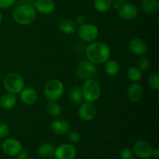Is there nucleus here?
Here are the masks:
<instances>
[{
	"instance_id": "f704fd0d",
	"label": "nucleus",
	"mask_w": 159,
	"mask_h": 159,
	"mask_svg": "<svg viewBox=\"0 0 159 159\" xmlns=\"http://www.w3.org/2000/svg\"><path fill=\"white\" fill-rule=\"evenodd\" d=\"M121 4H122V3L119 2L117 1H115V0L113 2H112V6H113L114 9H118L120 7Z\"/></svg>"
},
{
	"instance_id": "cd10ccee",
	"label": "nucleus",
	"mask_w": 159,
	"mask_h": 159,
	"mask_svg": "<svg viewBox=\"0 0 159 159\" xmlns=\"http://www.w3.org/2000/svg\"><path fill=\"white\" fill-rule=\"evenodd\" d=\"M148 85L152 89L158 91L159 89V75L158 72H153L151 74L148 79Z\"/></svg>"
},
{
	"instance_id": "9b49d317",
	"label": "nucleus",
	"mask_w": 159,
	"mask_h": 159,
	"mask_svg": "<svg viewBox=\"0 0 159 159\" xmlns=\"http://www.w3.org/2000/svg\"><path fill=\"white\" fill-rule=\"evenodd\" d=\"M97 110L92 102H87L81 103L79 107V115L85 121H91L96 116Z\"/></svg>"
},
{
	"instance_id": "a878e982",
	"label": "nucleus",
	"mask_w": 159,
	"mask_h": 159,
	"mask_svg": "<svg viewBox=\"0 0 159 159\" xmlns=\"http://www.w3.org/2000/svg\"><path fill=\"white\" fill-rule=\"evenodd\" d=\"M127 77L133 82H138L141 79L142 73L137 67H130L127 71Z\"/></svg>"
},
{
	"instance_id": "aec40b11",
	"label": "nucleus",
	"mask_w": 159,
	"mask_h": 159,
	"mask_svg": "<svg viewBox=\"0 0 159 159\" xmlns=\"http://www.w3.org/2000/svg\"><path fill=\"white\" fill-rule=\"evenodd\" d=\"M59 30L65 34H71L77 30V25L75 21L71 20H63L60 22L58 25Z\"/></svg>"
},
{
	"instance_id": "9d476101",
	"label": "nucleus",
	"mask_w": 159,
	"mask_h": 159,
	"mask_svg": "<svg viewBox=\"0 0 159 159\" xmlns=\"http://www.w3.org/2000/svg\"><path fill=\"white\" fill-rule=\"evenodd\" d=\"M153 147L150 143L145 141H138L134 144L133 152L141 158H149L152 156Z\"/></svg>"
},
{
	"instance_id": "f8f14e48",
	"label": "nucleus",
	"mask_w": 159,
	"mask_h": 159,
	"mask_svg": "<svg viewBox=\"0 0 159 159\" xmlns=\"http://www.w3.org/2000/svg\"><path fill=\"white\" fill-rule=\"evenodd\" d=\"M118 15L121 19L125 20H133L138 16V8L132 3L121 4L120 7L117 9Z\"/></svg>"
},
{
	"instance_id": "bb28decb",
	"label": "nucleus",
	"mask_w": 159,
	"mask_h": 159,
	"mask_svg": "<svg viewBox=\"0 0 159 159\" xmlns=\"http://www.w3.org/2000/svg\"><path fill=\"white\" fill-rule=\"evenodd\" d=\"M137 68L141 71V72H145L148 71L150 69L151 64L149 61L148 58H147L144 56H140V57L138 58V61H137Z\"/></svg>"
},
{
	"instance_id": "f03ea898",
	"label": "nucleus",
	"mask_w": 159,
	"mask_h": 159,
	"mask_svg": "<svg viewBox=\"0 0 159 159\" xmlns=\"http://www.w3.org/2000/svg\"><path fill=\"white\" fill-rule=\"evenodd\" d=\"M12 16L17 23L26 26L31 24L35 20L36 10L31 5H22L16 8Z\"/></svg>"
},
{
	"instance_id": "c9c22d12",
	"label": "nucleus",
	"mask_w": 159,
	"mask_h": 159,
	"mask_svg": "<svg viewBox=\"0 0 159 159\" xmlns=\"http://www.w3.org/2000/svg\"><path fill=\"white\" fill-rule=\"evenodd\" d=\"M152 155L155 157V158H159V148H153V152H152Z\"/></svg>"
},
{
	"instance_id": "0eeeda50",
	"label": "nucleus",
	"mask_w": 159,
	"mask_h": 159,
	"mask_svg": "<svg viewBox=\"0 0 159 159\" xmlns=\"http://www.w3.org/2000/svg\"><path fill=\"white\" fill-rule=\"evenodd\" d=\"M99 35V30L96 26L92 23H84L78 30V36L85 42L94 41Z\"/></svg>"
},
{
	"instance_id": "c756f323",
	"label": "nucleus",
	"mask_w": 159,
	"mask_h": 159,
	"mask_svg": "<svg viewBox=\"0 0 159 159\" xmlns=\"http://www.w3.org/2000/svg\"><path fill=\"white\" fill-rule=\"evenodd\" d=\"M68 140L71 143H77L80 141V134L76 130H71L68 132Z\"/></svg>"
},
{
	"instance_id": "4468645a",
	"label": "nucleus",
	"mask_w": 159,
	"mask_h": 159,
	"mask_svg": "<svg viewBox=\"0 0 159 159\" xmlns=\"http://www.w3.org/2000/svg\"><path fill=\"white\" fill-rule=\"evenodd\" d=\"M20 100L24 104L28 106L34 105L38 99V93L34 88L28 87L25 88L20 92Z\"/></svg>"
},
{
	"instance_id": "a211bd4d",
	"label": "nucleus",
	"mask_w": 159,
	"mask_h": 159,
	"mask_svg": "<svg viewBox=\"0 0 159 159\" xmlns=\"http://www.w3.org/2000/svg\"><path fill=\"white\" fill-rule=\"evenodd\" d=\"M16 95L12 93H7L6 94L2 95L0 99V105L5 110H11L14 108L16 105Z\"/></svg>"
},
{
	"instance_id": "39448f33",
	"label": "nucleus",
	"mask_w": 159,
	"mask_h": 159,
	"mask_svg": "<svg viewBox=\"0 0 159 159\" xmlns=\"http://www.w3.org/2000/svg\"><path fill=\"white\" fill-rule=\"evenodd\" d=\"M82 91L83 99L89 102H95L101 96V86L94 79L85 80L82 87Z\"/></svg>"
},
{
	"instance_id": "4be33fe9",
	"label": "nucleus",
	"mask_w": 159,
	"mask_h": 159,
	"mask_svg": "<svg viewBox=\"0 0 159 159\" xmlns=\"http://www.w3.org/2000/svg\"><path fill=\"white\" fill-rule=\"evenodd\" d=\"M104 64H105V66H104L105 71L108 75L116 76L119 74L120 67V65L116 61L110 60L109 59Z\"/></svg>"
},
{
	"instance_id": "5701e85b",
	"label": "nucleus",
	"mask_w": 159,
	"mask_h": 159,
	"mask_svg": "<svg viewBox=\"0 0 159 159\" xmlns=\"http://www.w3.org/2000/svg\"><path fill=\"white\" fill-rule=\"evenodd\" d=\"M69 99L75 105H80L83 100L82 88L79 86H75L70 91Z\"/></svg>"
},
{
	"instance_id": "b1692460",
	"label": "nucleus",
	"mask_w": 159,
	"mask_h": 159,
	"mask_svg": "<svg viewBox=\"0 0 159 159\" xmlns=\"http://www.w3.org/2000/svg\"><path fill=\"white\" fill-rule=\"evenodd\" d=\"M47 111L49 115L52 117H57L61 114V107L56 101L54 102H49L47 107Z\"/></svg>"
},
{
	"instance_id": "7ed1b4c3",
	"label": "nucleus",
	"mask_w": 159,
	"mask_h": 159,
	"mask_svg": "<svg viewBox=\"0 0 159 159\" xmlns=\"http://www.w3.org/2000/svg\"><path fill=\"white\" fill-rule=\"evenodd\" d=\"M25 82L23 78L20 74L16 72L9 73L3 79V86L9 93L16 95L24 89Z\"/></svg>"
},
{
	"instance_id": "2f4dec72",
	"label": "nucleus",
	"mask_w": 159,
	"mask_h": 159,
	"mask_svg": "<svg viewBox=\"0 0 159 159\" xmlns=\"http://www.w3.org/2000/svg\"><path fill=\"white\" fill-rule=\"evenodd\" d=\"M16 1V0H0V8L1 9H7V8L14 5Z\"/></svg>"
},
{
	"instance_id": "2eb2a0df",
	"label": "nucleus",
	"mask_w": 159,
	"mask_h": 159,
	"mask_svg": "<svg viewBox=\"0 0 159 159\" xmlns=\"http://www.w3.org/2000/svg\"><path fill=\"white\" fill-rule=\"evenodd\" d=\"M33 6L36 11L44 15L52 13L55 9V3L53 0H37Z\"/></svg>"
},
{
	"instance_id": "423d86ee",
	"label": "nucleus",
	"mask_w": 159,
	"mask_h": 159,
	"mask_svg": "<svg viewBox=\"0 0 159 159\" xmlns=\"http://www.w3.org/2000/svg\"><path fill=\"white\" fill-rule=\"evenodd\" d=\"M76 74L81 79H94L97 74L96 65L88 60L82 61L76 67Z\"/></svg>"
},
{
	"instance_id": "393cba45",
	"label": "nucleus",
	"mask_w": 159,
	"mask_h": 159,
	"mask_svg": "<svg viewBox=\"0 0 159 159\" xmlns=\"http://www.w3.org/2000/svg\"><path fill=\"white\" fill-rule=\"evenodd\" d=\"M112 2V0H94V7L100 12H107L111 8Z\"/></svg>"
},
{
	"instance_id": "f257e3e1",
	"label": "nucleus",
	"mask_w": 159,
	"mask_h": 159,
	"mask_svg": "<svg viewBox=\"0 0 159 159\" xmlns=\"http://www.w3.org/2000/svg\"><path fill=\"white\" fill-rule=\"evenodd\" d=\"M87 60L95 65H102L110 59V49L107 43L101 41L91 42L85 49Z\"/></svg>"
},
{
	"instance_id": "412c9836",
	"label": "nucleus",
	"mask_w": 159,
	"mask_h": 159,
	"mask_svg": "<svg viewBox=\"0 0 159 159\" xmlns=\"http://www.w3.org/2000/svg\"><path fill=\"white\" fill-rule=\"evenodd\" d=\"M55 148L49 143H44L38 148V154L43 158H51L54 156Z\"/></svg>"
},
{
	"instance_id": "473e14b6",
	"label": "nucleus",
	"mask_w": 159,
	"mask_h": 159,
	"mask_svg": "<svg viewBox=\"0 0 159 159\" xmlns=\"http://www.w3.org/2000/svg\"><path fill=\"white\" fill-rule=\"evenodd\" d=\"M16 159H30L29 154L26 151L23 150L22 149L20 152H19L18 155H16Z\"/></svg>"
},
{
	"instance_id": "20e7f679",
	"label": "nucleus",
	"mask_w": 159,
	"mask_h": 159,
	"mask_svg": "<svg viewBox=\"0 0 159 159\" xmlns=\"http://www.w3.org/2000/svg\"><path fill=\"white\" fill-rule=\"evenodd\" d=\"M65 91L64 84L58 79H51L45 85L43 94L47 100L54 102L60 99Z\"/></svg>"
},
{
	"instance_id": "f3484780",
	"label": "nucleus",
	"mask_w": 159,
	"mask_h": 159,
	"mask_svg": "<svg viewBox=\"0 0 159 159\" xmlns=\"http://www.w3.org/2000/svg\"><path fill=\"white\" fill-rule=\"evenodd\" d=\"M129 48L133 54L138 56H144L147 52V44L141 38H133L129 42Z\"/></svg>"
},
{
	"instance_id": "e433bc0d",
	"label": "nucleus",
	"mask_w": 159,
	"mask_h": 159,
	"mask_svg": "<svg viewBox=\"0 0 159 159\" xmlns=\"http://www.w3.org/2000/svg\"><path fill=\"white\" fill-rule=\"evenodd\" d=\"M2 22V13L0 12V25H1Z\"/></svg>"
},
{
	"instance_id": "7c9ffc66",
	"label": "nucleus",
	"mask_w": 159,
	"mask_h": 159,
	"mask_svg": "<svg viewBox=\"0 0 159 159\" xmlns=\"http://www.w3.org/2000/svg\"><path fill=\"white\" fill-rule=\"evenodd\" d=\"M9 132H10V127L8 124H0V138H4L7 137L9 135Z\"/></svg>"
},
{
	"instance_id": "6ab92c4d",
	"label": "nucleus",
	"mask_w": 159,
	"mask_h": 159,
	"mask_svg": "<svg viewBox=\"0 0 159 159\" xmlns=\"http://www.w3.org/2000/svg\"><path fill=\"white\" fill-rule=\"evenodd\" d=\"M141 6L146 13L155 14L159 10L158 0H141Z\"/></svg>"
},
{
	"instance_id": "1a4fd4ad",
	"label": "nucleus",
	"mask_w": 159,
	"mask_h": 159,
	"mask_svg": "<svg viewBox=\"0 0 159 159\" xmlns=\"http://www.w3.org/2000/svg\"><path fill=\"white\" fill-rule=\"evenodd\" d=\"M22 149V144L15 138L6 139L2 144V152L9 156H16Z\"/></svg>"
},
{
	"instance_id": "4c0bfd02",
	"label": "nucleus",
	"mask_w": 159,
	"mask_h": 159,
	"mask_svg": "<svg viewBox=\"0 0 159 159\" xmlns=\"http://www.w3.org/2000/svg\"><path fill=\"white\" fill-rule=\"evenodd\" d=\"M115 1H117V2H119L123 3V2H124L127 1V0H115Z\"/></svg>"
},
{
	"instance_id": "dca6fc26",
	"label": "nucleus",
	"mask_w": 159,
	"mask_h": 159,
	"mask_svg": "<svg viewBox=\"0 0 159 159\" xmlns=\"http://www.w3.org/2000/svg\"><path fill=\"white\" fill-rule=\"evenodd\" d=\"M51 130L57 135H65L70 130L68 122L63 119H55L51 122Z\"/></svg>"
},
{
	"instance_id": "72a5a7b5",
	"label": "nucleus",
	"mask_w": 159,
	"mask_h": 159,
	"mask_svg": "<svg viewBox=\"0 0 159 159\" xmlns=\"http://www.w3.org/2000/svg\"><path fill=\"white\" fill-rule=\"evenodd\" d=\"M75 23H76V25H79V26H82L83 25L84 23H85V19L83 16L82 15H79L76 16L75 18Z\"/></svg>"
},
{
	"instance_id": "c85d7f7f",
	"label": "nucleus",
	"mask_w": 159,
	"mask_h": 159,
	"mask_svg": "<svg viewBox=\"0 0 159 159\" xmlns=\"http://www.w3.org/2000/svg\"><path fill=\"white\" fill-rule=\"evenodd\" d=\"M120 159H133L134 158V152L131 149L128 148H124L122 149L120 154Z\"/></svg>"
},
{
	"instance_id": "ddd939ff",
	"label": "nucleus",
	"mask_w": 159,
	"mask_h": 159,
	"mask_svg": "<svg viewBox=\"0 0 159 159\" xmlns=\"http://www.w3.org/2000/svg\"><path fill=\"white\" fill-rule=\"evenodd\" d=\"M127 98L131 102H139L143 97L144 95V87L141 84L138 82H134L129 87L127 90Z\"/></svg>"
},
{
	"instance_id": "6e6552de",
	"label": "nucleus",
	"mask_w": 159,
	"mask_h": 159,
	"mask_svg": "<svg viewBox=\"0 0 159 159\" xmlns=\"http://www.w3.org/2000/svg\"><path fill=\"white\" fill-rule=\"evenodd\" d=\"M54 156L56 159H75L76 149L71 144H62L55 148Z\"/></svg>"
}]
</instances>
